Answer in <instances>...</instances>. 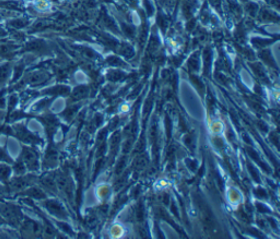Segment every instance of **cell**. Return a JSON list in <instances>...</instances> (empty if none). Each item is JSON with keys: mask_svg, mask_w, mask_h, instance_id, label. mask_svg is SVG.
Returning a JSON list of instances; mask_svg holds the SVG:
<instances>
[{"mask_svg": "<svg viewBox=\"0 0 280 239\" xmlns=\"http://www.w3.org/2000/svg\"><path fill=\"white\" fill-rule=\"evenodd\" d=\"M0 216L3 218L6 224L10 225L11 227H19L22 222L23 214L17 206L3 202L0 203Z\"/></svg>", "mask_w": 280, "mask_h": 239, "instance_id": "obj_1", "label": "cell"}, {"mask_svg": "<svg viewBox=\"0 0 280 239\" xmlns=\"http://www.w3.org/2000/svg\"><path fill=\"white\" fill-rule=\"evenodd\" d=\"M22 163L25 164L26 168L29 170H38L39 168V158L38 153L30 148H23L21 153Z\"/></svg>", "mask_w": 280, "mask_h": 239, "instance_id": "obj_2", "label": "cell"}, {"mask_svg": "<svg viewBox=\"0 0 280 239\" xmlns=\"http://www.w3.org/2000/svg\"><path fill=\"white\" fill-rule=\"evenodd\" d=\"M33 176L27 177H15L8 184V189L13 192H20V191L26 190L33 182Z\"/></svg>", "mask_w": 280, "mask_h": 239, "instance_id": "obj_3", "label": "cell"}, {"mask_svg": "<svg viewBox=\"0 0 280 239\" xmlns=\"http://www.w3.org/2000/svg\"><path fill=\"white\" fill-rule=\"evenodd\" d=\"M19 226L21 228V234L23 236H39L40 232H42L41 226L37 222L29 218H22V222Z\"/></svg>", "mask_w": 280, "mask_h": 239, "instance_id": "obj_4", "label": "cell"}, {"mask_svg": "<svg viewBox=\"0 0 280 239\" xmlns=\"http://www.w3.org/2000/svg\"><path fill=\"white\" fill-rule=\"evenodd\" d=\"M261 23H279V14L278 11L272 8H261L258 11V14L256 16Z\"/></svg>", "mask_w": 280, "mask_h": 239, "instance_id": "obj_5", "label": "cell"}, {"mask_svg": "<svg viewBox=\"0 0 280 239\" xmlns=\"http://www.w3.org/2000/svg\"><path fill=\"white\" fill-rule=\"evenodd\" d=\"M50 74L45 72V71H34V72H30L27 76V83L31 86H39L42 83H45L46 81L50 80Z\"/></svg>", "mask_w": 280, "mask_h": 239, "instance_id": "obj_6", "label": "cell"}, {"mask_svg": "<svg viewBox=\"0 0 280 239\" xmlns=\"http://www.w3.org/2000/svg\"><path fill=\"white\" fill-rule=\"evenodd\" d=\"M201 59H202V68H204V74L209 76L211 66H212V59H213V50L210 46H206L204 50H202Z\"/></svg>", "mask_w": 280, "mask_h": 239, "instance_id": "obj_7", "label": "cell"}, {"mask_svg": "<svg viewBox=\"0 0 280 239\" xmlns=\"http://www.w3.org/2000/svg\"><path fill=\"white\" fill-rule=\"evenodd\" d=\"M14 129H15V136L20 141L26 142V143H35L38 141L37 136H33L32 134H30L29 131L23 126L18 124V126H15Z\"/></svg>", "mask_w": 280, "mask_h": 239, "instance_id": "obj_8", "label": "cell"}, {"mask_svg": "<svg viewBox=\"0 0 280 239\" xmlns=\"http://www.w3.org/2000/svg\"><path fill=\"white\" fill-rule=\"evenodd\" d=\"M257 56H258V58L260 59V60L263 62L264 64L268 66V67L271 68V69L278 70L277 62L275 60V58H273L272 52H271V50L269 48H264V50H258Z\"/></svg>", "mask_w": 280, "mask_h": 239, "instance_id": "obj_9", "label": "cell"}, {"mask_svg": "<svg viewBox=\"0 0 280 239\" xmlns=\"http://www.w3.org/2000/svg\"><path fill=\"white\" fill-rule=\"evenodd\" d=\"M44 206L47 208V211L51 212V214L55 215L57 218H65L66 216V212H65L62 204L57 201L49 200L44 202Z\"/></svg>", "mask_w": 280, "mask_h": 239, "instance_id": "obj_10", "label": "cell"}, {"mask_svg": "<svg viewBox=\"0 0 280 239\" xmlns=\"http://www.w3.org/2000/svg\"><path fill=\"white\" fill-rule=\"evenodd\" d=\"M278 40L277 36L275 38H252V45L253 48L260 50L264 48H268V47L271 46L272 44H275Z\"/></svg>", "mask_w": 280, "mask_h": 239, "instance_id": "obj_11", "label": "cell"}, {"mask_svg": "<svg viewBox=\"0 0 280 239\" xmlns=\"http://www.w3.org/2000/svg\"><path fill=\"white\" fill-rule=\"evenodd\" d=\"M200 64H201L200 52H195L187 60V68L189 74H197L200 70Z\"/></svg>", "mask_w": 280, "mask_h": 239, "instance_id": "obj_12", "label": "cell"}, {"mask_svg": "<svg viewBox=\"0 0 280 239\" xmlns=\"http://www.w3.org/2000/svg\"><path fill=\"white\" fill-rule=\"evenodd\" d=\"M249 67H251L255 76H257L260 81H263L264 83H269V78H268V74L263 64L259 62H252L249 64Z\"/></svg>", "mask_w": 280, "mask_h": 239, "instance_id": "obj_13", "label": "cell"}, {"mask_svg": "<svg viewBox=\"0 0 280 239\" xmlns=\"http://www.w3.org/2000/svg\"><path fill=\"white\" fill-rule=\"evenodd\" d=\"M118 54H120L121 57H124L125 59H127V60H130V59L135 57L136 52L133 45H130L129 43H123L118 45Z\"/></svg>", "mask_w": 280, "mask_h": 239, "instance_id": "obj_14", "label": "cell"}, {"mask_svg": "<svg viewBox=\"0 0 280 239\" xmlns=\"http://www.w3.org/2000/svg\"><path fill=\"white\" fill-rule=\"evenodd\" d=\"M244 10L245 11V14L248 16V18H251V19H255L256 16L258 14V11H259V6L257 2H255L254 0H249V2L244 4Z\"/></svg>", "mask_w": 280, "mask_h": 239, "instance_id": "obj_15", "label": "cell"}, {"mask_svg": "<svg viewBox=\"0 0 280 239\" xmlns=\"http://www.w3.org/2000/svg\"><path fill=\"white\" fill-rule=\"evenodd\" d=\"M228 2V7L231 14L236 19H241V16H243V9H242V6L239 4L237 0H227Z\"/></svg>", "mask_w": 280, "mask_h": 239, "instance_id": "obj_16", "label": "cell"}, {"mask_svg": "<svg viewBox=\"0 0 280 239\" xmlns=\"http://www.w3.org/2000/svg\"><path fill=\"white\" fill-rule=\"evenodd\" d=\"M149 38V28L147 26V23H142V26H140L139 34H138V43H139V48H144L146 46L147 42Z\"/></svg>", "mask_w": 280, "mask_h": 239, "instance_id": "obj_17", "label": "cell"}, {"mask_svg": "<svg viewBox=\"0 0 280 239\" xmlns=\"http://www.w3.org/2000/svg\"><path fill=\"white\" fill-rule=\"evenodd\" d=\"M13 71V66L9 62H6L0 66V84H4L6 81L8 80V78Z\"/></svg>", "mask_w": 280, "mask_h": 239, "instance_id": "obj_18", "label": "cell"}, {"mask_svg": "<svg viewBox=\"0 0 280 239\" xmlns=\"http://www.w3.org/2000/svg\"><path fill=\"white\" fill-rule=\"evenodd\" d=\"M102 22H103V24L105 26V28L107 30H110V31L112 32H115V33H120V28H118L117 24L115 23V21L112 19V18L110 16H107L106 14H103L102 16Z\"/></svg>", "mask_w": 280, "mask_h": 239, "instance_id": "obj_19", "label": "cell"}, {"mask_svg": "<svg viewBox=\"0 0 280 239\" xmlns=\"http://www.w3.org/2000/svg\"><path fill=\"white\" fill-rule=\"evenodd\" d=\"M105 62H106V64H109V66H111V67H114V68H126L127 67L123 59L118 56L107 57Z\"/></svg>", "mask_w": 280, "mask_h": 239, "instance_id": "obj_20", "label": "cell"}, {"mask_svg": "<svg viewBox=\"0 0 280 239\" xmlns=\"http://www.w3.org/2000/svg\"><path fill=\"white\" fill-rule=\"evenodd\" d=\"M147 165H148V158L146 155L141 154L138 158H136L135 162H134V168L137 172H141L146 168Z\"/></svg>", "mask_w": 280, "mask_h": 239, "instance_id": "obj_21", "label": "cell"}, {"mask_svg": "<svg viewBox=\"0 0 280 239\" xmlns=\"http://www.w3.org/2000/svg\"><path fill=\"white\" fill-rule=\"evenodd\" d=\"M89 95V88L85 86H80L76 88L73 92V98L74 100H83Z\"/></svg>", "mask_w": 280, "mask_h": 239, "instance_id": "obj_22", "label": "cell"}, {"mask_svg": "<svg viewBox=\"0 0 280 239\" xmlns=\"http://www.w3.org/2000/svg\"><path fill=\"white\" fill-rule=\"evenodd\" d=\"M125 76H126V74H125V72H123V71L112 70L107 74V80L111 82H120Z\"/></svg>", "mask_w": 280, "mask_h": 239, "instance_id": "obj_23", "label": "cell"}, {"mask_svg": "<svg viewBox=\"0 0 280 239\" xmlns=\"http://www.w3.org/2000/svg\"><path fill=\"white\" fill-rule=\"evenodd\" d=\"M25 194L29 196H32V198L34 199H44L45 198V194L42 191L40 188H37V187H31L30 189H28Z\"/></svg>", "mask_w": 280, "mask_h": 239, "instance_id": "obj_24", "label": "cell"}, {"mask_svg": "<svg viewBox=\"0 0 280 239\" xmlns=\"http://www.w3.org/2000/svg\"><path fill=\"white\" fill-rule=\"evenodd\" d=\"M42 184L47 189L50 190H55L56 189V179L54 178L52 175H47L42 179Z\"/></svg>", "mask_w": 280, "mask_h": 239, "instance_id": "obj_25", "label": "cell"}, {"mask_svg": "<svg viewBox=\"0 0 280 239\" xmlns=\"http://www.w3.org/2000/svg\"><path fill=\"white\" fill-rule=\"evenodd\" d=\"M11 175V168L8 165L0 164V180L3 182H7Z\"/></svg>", "mask_w": 280, "mask_h": 239, "instance_id": "obj_26", "label": "cell"}, {"mask_svg": "<svg viewBox=\"0 0 280 239\" xmlns=\"http://www.w3.org/2000/svg\"><path fill=\"white\" fill-rule=\"evenodd\" d=\"M158 26L162 32H165L166 28H169V19L166 18V16L159 14L158 16Z\"/></svg>", "mask_w": 280, "mask_h": 239, "instance_id": "obj_27", "label": "cell"}, {"mask_svg": "<svg viewBox=\"0 0 280 239\" xmlns=\"http://www.w3.org/2000/svg\"><path fill=\"white\" fill-rule=\"evenodd\" d=\"M211 7L217 11L218 14H220L222 16L223 14V9H222V0H207Z\"/></svg>", "mask_w": 280, "mask_h": 239, "instance_id": "obj_28", "label": "cell"}, {"mask_svg": "<svg viewBox=\"0 0 280 239\" xmlns=\"http://www.w3.org/2000/svg\"><path fill=\"white\" fill-rule=\"evenodd\" d=\"M57 160V153L55 150H49L46 154V163L53 165V163H56Z\"/></svg>", "mask_w": 280, "mask_h": 239, "instance_id": "obj_29", "label": "cell"}, {"mask_svg": "<svg viewBox=\"0 0 280 239\" xmlns=\"http://www.w3.org/2000/svg\"><path fill=\"white\" fill-rule=\"evenodd\" d=\"M120 141H121V134H115L113 136L112 138V152L115 153L118 146H120Z\"/></svg>", "mask_w": 280, "mask_h": 239, "instance_id": "obj_30", "label": "cell"}, {"mask_svg": "<svg viewBox=\"0 0 280 239\" xmlns=\"http://www.w3.org/2000/svg\"><path fill=\"white\" fill-rule=\"evenodd\" d=\"M136 216H137V220H138V222H139V223H141L142 220H144L145 211H144V206H142L141 203H140V204H138V206H137Z\"/></svg>", "mask_w": 280, "mask_h": 239, "instance_id": "obj_31", "label": "cell"}, {"mask_svg": "<svg viewBox=\"0 0 280 239\" xmlns=\"http://www.w3.org/2000/svg\"><path fill=\"white\" fill-rule=\"evenodd\" d=\"M263 2L268 6V7H270L277 11L279 10V4H280L279 0H263Z\"/></svg>", "mask_w": 280, "mask_h": 239, "instance_id": "obj_32", "label": "cell"}, {"mask_svg": "<svg viewBox=\"0 0 280 239\" xmlns=\"http://www.w3.org/2000/svg\"><path fill=\"white\" fill-rule=\"evenodd\" d=\"M126 176H124V177H120V178H117L116 179V182L114 184V187H115V190H118V189H121L124 184H125V182H126Z\"/></svg>", "mask_w": 280, "mask_h": 239, "instance_id": "obj_33", "label": "cell"}, {"mask_svg": "<svg viewBox=\"0 0 280 239\" xmlns=\"http://www.w3.org/2000/svg\"><path fill=\"white\" fill-rule=\"evenodd\" d=\"M76 112H77V107H69V108L66 110V112H65V117L67 119H71Z\"/></svg>", "mask_w": 280, "mask_h": 239, "instance_id": "obj_34", "label": "cell"}, {"mask_svg": "<svg viewBox=\"0 0 280 239\" xmlns=\"http://www.w3.org/2000/svg\"><path fill=\"white\" fill-rule=\"evenodd\" d=\"M157 134H158V129H157V126H156V124H152V127H151V129H150V140H151V142H154V141H156Z\"/></svg>", "mask_w": 280, "mask_h": 239, "instance_id": "obj_35", "label": "cell"}, {"mask_svg": "<svg viewBox=\"0 0 280 239\" xmlns=\"http://www.w3.org/2000/svg\"><path fill=\"white\" fill-rule=\"evenodd\" d=\"M124 167H125V160H120V163L117 164V166H116V174L117 175H120L121 172H123V170H124Z\"/></svg>", "mask_w": 280, "mask_h": 239, "instance_id": "obj_36", "label": "cell"}, {"mask_svg": "<svg viewBox=\"0 0 280 239\" xmlns=\"http://www.w3.org/2000/svg\"><path fill=\"white\" fill-rule=\"evenodd\" d=\"M248 168H249V172H251L252 176H253V177H255V180H256V182H259V179H258V178H259V176H258V174H257V172H256L251 165H248Z\"/></svg>", "mask_w": 280, "mask_h": 239, "instance_id": "obj_37", "label": "cell"}, {"mask_svg": "<svg viewBox=\"0 0 280 239\" xmlns=\"http://www.w3.org/2000/svg\"><path fill=\"white\" fill-rule=\"evenodd\" d=\"M125 2L130 6L132 8H136L137 6H138V0H125Z\"/></svg>", "mask_w": 280, "mask_h": 239, "instance_id": "obj_38", "label": "cell"}, {"mask_svg": "<svg viewBox=\"0 0 280 239\" xmlns=\"http://www.w3.org/2000/svg\"><path fill=\"white\" fill-rule=\"evenodd\" d=\"M256 194H258L259 198H266V194H265V191L263 189H258V190H256Z\"/></svg>", "mask_w": 280, "mask_h": 239, "instance_id": "obj_39", "label": "cell"}, {"mask_svg": "<svg viewBox=\"0 0 280 239\" xmlns=\"http://www.w3.org/2000/svg\"><path fill=\"white\" fill-rule=\"evenodd\" d=\"M165 124H166V128H168V136H171V122H170L169 118H166Z\"/></svg>", "mask_w": 280, "mask_h": 239, "instance_id": "obj_40", "label": "cell"}, {"mask_svg": "<svg viewBox=\"0 0 280 239\" xmlns=\"http://www.w3.org/2000/svg\"><path fill=\"white\" fill-rule=\"evenodd\" d=\"M161 199H162V201H163L164 204H166V203H169V200H170V199H169V196H168V194H165L161 196Z\"/></svg>", "mask_w": 280, "mask_h": 239, "instance_id": "obj_41", "label": "cell"}, {"mask_svg": "<svg viewBox=\"0 0 280 239\" xmlns=\"http://www.w3.org/2000/svg\"><path fill=\"white\" fill-rule=\"evenodd\" d=\"M258 208H261V206H259V204H258ZM263 210H267V208H265V206H263Z\"/></svg>", "mask_w": 280, "mask_h": 239, "instance_id": "obj_42", "label": "cell"}, {"mask_svg": "<svg viewBox=\"0 0 280 239\" xmlns=\"http://www.w3.org/2000/svg\"><path fill=\"white\" fill-rule=\"evenodd\" d=\"M0 20H2V18H0Z\"/></svg>", "mask_w": 280, "mask_h": 239, "instance_id": "obj_43", "label": "cell"}, {"mask_svg": "<svg viewBox=\"0 0 280 239\" xmlns=\"http://www.w3.org/2000/svg\"><path fill=\"white\" fill-rule=\"evenodd\" d=\"M109 2H111V0H109Z\"/></svg>", "mask_w": 280, "mask_h": 239, "instance_id": "obj_44", "label": "cell"}]
</instances>
